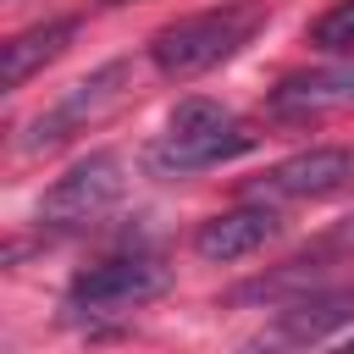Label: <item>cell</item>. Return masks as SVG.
Returning <instances> with one entry per match:
<instances>
[{
  "mask_svg": "<svg viewBox=\"0 0 354 354\" xmlns=\"http://www.w3.org/2000/svg\"><path fill=\"white\" fill-rule=\"evenodd\" d=\"M122 188H127V177H122V155L100 149V155H88V160H77V166L39 199V227H50V232L88 227V221H100V216L122 199Z\"/></svg>",
  "mask_w": 354,
  "mask_h": 354,
  "instance_id": "obj_4",
  "label": "cell"
},
{
  "mask_svg": "<svg viewBox=\"0 0 354 354\" xmlns=\"http://www.w3.org/2000/svg\"><path fill=\"white\" fill-rule=\"evenodd\" d=\"M171 288V271L149 254H122V260H100L88 271L72 277L66 288V310L77 315H116V310H138L149 299H160Z\"/></svg>",
  "mask_w": 354,
  "mask_h": 354,
  "instance_id": "obj_3",
  "label": "cell"
},
{
  "mask_svg": "<svg viewBox=\"0 0 354 354\" xmlns=\"http://www.w3.org/2000/svg\"><path fill=\"white\" fill-rule=\"evenodd\" d=\"M343 326H354V282L348 288H310L293 304H282L277 337H288V343H321V337H332Z\"/></svg>",
  "mask_w": 354,
  "mask_h": 354,
  "instance_id": "obj_9",
  "label": "cell"
},
{
  "mask_svg": "<svg viewBox=\"0 0 354 354\" xmlns=\"http://www.w3.org/2000/svg\"><path fill=\"white\" fill-rule=\"evenodd\" d=\"M310 44L326 55H354V0H337L332 11H321L310 28Z\"/></svg>",
  "mask_w": 354,
  "mask_h": 354,
  "instance_id": "obj_11",
  "label": "cell"
},
{
  "mask_svg": "<svg viewBox=\"0 0 354 354\" xmlns=\"http://www.w3.org/2000/svg\"><path fill=\"white\" fill-rule=\"evenodd\" d=\"M249 149H254V133H249L232 111H221L216 100H183V105L171 111L166 138L149 149V166H155L160 177H183V171L227 166V160H238V155H249Z\"/></svg>",
  "mask_w": 354,
  "mask_h": 354,
  "instance_id": "obj_2",
  "label": "cell"
},
{
  "mask_svg": "<svg viewBox=\"0 0 354 354\" xmlns=\"http://www.w3.org/2000/svg\"><path fill=\"white\" fill-rule=\"evenodd\" d=\"M277 232H282V221H277V210L260 199V205H238V210L210 216V221L194 232V249H199L205 260H216V266H232V260L266 249Z\"/></svg>",
  "mask_w": 354,
  "mask_h": 354,
  "instance_id": "obj_7",
  "label": "cell"
},
{
  "mask_svg": "<svg viewBox=\"0 0 354 354\" xmlns=\"http://www.w3.org/2000/svg\"><path fill=\"white\" fill-rule=\"evenodd\" d=\"M271 111L288 122H310V116H332V111H354V66H326V72H299L288 83L271 88Z\"/></svg>",
  "mask_w": 354,
  "mask_h": 354,
  "instance_id": "obj_8",
  "label": "cell"
},
{
  "mask_svg": "<svg viewBox=\"0 0 354 354\" xmlns=\"http://www.w3.org/2000/svg\"><path fill=\"white\" fill-rule=\"evenodd\" d=\"M127 83H133V66L127 61H111V66H100V72H88L83 83H72L44 116H33V127H28V138H22V149L28 155H44V149H61L72 133H83L88 122H100L122 94H127Z\"/></svg>",
  "mask_w": 354,
  "mask_h": 354,
  "instance_id": "obj_5",
  "label": "cell"
},
{
  "mask_svg": "<svg viewBox=\"0 0 354 354\" xmlns=\"http://www.w3.org/2000/svg\"><path fill=\"white\" fill-rule=\"evenodd\" d=\"M348 183H354V149L326 144V149H304V155L277 160L254 183V199H266V205H277V199H326Z\"/></svg>",
  "mask_w": 354,
  "mask_h": 354,
  "instance_id": "obj_6",
  "label": "cell"
},
{
  "mask_svg": "<svg viewBox=\"0 0 354 354\" xmlns=\"http://www.w3.org/2000/svg\"><path fill=\"white\" fill-rule=\"evenodd\" d=\"M332 243H354V216H348V221L337 227V238H332Z\"/></svg>",
  "mask_w": 354,
  "mask_h": 354,
  "instance_id": "obj_12",
  "label": "cell"
},
{
  "mask_svg": "<svg viewBox=\"0 0 354 354\" xmlns=\"http://www.w3.org/2000/svg\"><path fill=\"white\" fill-rule=\"evenodd\" d=\"M266 22V6L260 0H232V6H216V11H194L183 22H166L155 39H149V61L160 77H199L221 61H232Z\"/></svg>",
  "mask_w": 354,
  "mask_h": 354,
  "instance_id": "obj_1",
  "label": "cell"
},
{
  "mask_svg": "<svg viewBox=\"0 0 354 354\" xmlns=\"http://www.w3.org/2000/svg\"><path fill=\"white\" fill-rule=\"evenodd\" d=\"M72 33H77V22H72V17H55V22H39V28L17 33V39H6V66H0V83H6V88H22L39 66H50V61L72 44Z\"/></svg>",
  "mask_w": 354,
  "mask_h": 354,
  "instance_id": "obj_10",
  "label": "cell"
},
{
  "mask_svg": "<svg viewBox=\"0 0 354 354\" xmlns=\"http://www.w3.org/2000/svg\"><path fill=\"white\" fill-rule=\"evenodd\" d=\"M105 6H122V0H105Z\"/></svg>",
  "mask_w": 354,
  "mask_h": 354,
  "instance_id": "obj_13",
  "label": "cell"
}]
</instances>
